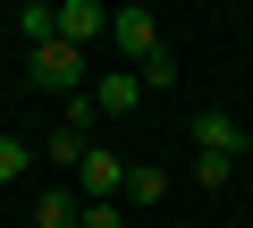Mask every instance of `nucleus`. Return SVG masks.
Returning <instances> with one entry per match:
<instances>
[{
	"mask_svg": "<svg viewBox=\"0 0 253 228\" xmlns=\"http://www.w3.org/2000/svg\"><path fill=\"white\" fill-rule=\"evenodd\" d=\"M236 152H245V127L228 119V110H194V178L203 186H228Z\"/></svg>",
	"mask_w": 253,
	"mask_h": 228,
	"instance_id": "obj_1",
	"label": "nucleus"
},
{
	"mask_svg": "<svg viewBox=\"0 0 253 228\" xmlns=\"http://www.w3.org/2000/svg\"><path fill=\"white\" fill-rule=\"evenodd\" d=\"M34 85H42V93H84V85H93V76H84V51H76V43H42V51H34Z\"/></svg>",
	"mask_w": 253,
	"mask_h": 228,
	"instance_id": "obj_2",
	"label": "nucleus"
},
{
	"mask_svg": "<svg viewBox=\"0 0 253 228\" xmlns=\"http://www.w3.org/2000/svg\"><path fill=\"white\" fill-rule=\"evenodd\" d=\"M118 186H126V161L93 144V152L76 161V194H84V203H118Z\"/></svg>",
	"mask_w": 253,
	"mask_h": 228,
	"instance_id": "obj_3",
	"label": "nucleus"
},
{
	"mask_svg": "<svg viewBox=\"0 0 253 228\" xmlns=\"http://www.w3.org/2000/svg\"><path fill=\"white\" fill-rule=\"evenodd\" d=\"M110 34H118V59H135V68L161 51V17H152V9H118V17H110Z\"/></svg>",
	"mask_w": 253,
	"mask_h": 228,
	"instance_id": "obj_4",
	"label": "nucleus"
},
{
	"mask_svg": "<svg viewBox=\"0 0 253 228\" xmlns=\"http://www.w3.org/2000/svg\"><path fill=\"white\" fill-rule=\"evenodd\" d=\"M135 101H144V76H135V68H110V76H93V110H101V119H126Z\"/></svg>",
	"mask_w": 253,
	"mask_h": 228,
	"instance_id": "obj_5",
	"label": "nucleus"
},
{
	"mask_svg": "<svg viewBox=\"0 0 253 228\" xmlns=\"http://www.w3.org/2000/svg\"><path fill=\"white\" fill-rule=\"evenodd\" d=\"M93 34H110V9H101V0H59V43H93Z\"/></svg>",
	"mask_w": 253,
	"mask_h": 228,
	"instance_id": "obj_6",
	"label": "nucleus"
},
{
	"mask_svg": "<svg viewBox=\"0 0 253 228\" xmlns=\"http://www.w3.org/2000/svg\"><path fill=\"white\" fill-rule=\"evenodd\" d=\"M76 220H84V194L76 186H42L34 194V228H76Z\"/></svg>",
	"mask_w": 253,
	"mask_h": 228,
	"instance_id": "obj_7",
	"label": "nucleus"
},
{
	"mask_svg": "<svg viewBox=\"0 0 253 228\" xmlns=\"http://www.w3.org/2000/svg\"><path fill=\"white\" fill-rule=\"evenodd\" d=\"M17 34L42 51V43H59V9H42V0H26V9H17Z\"/></svg>",
	"mask_w": 253,
	"mask_h": 228,
	"instance_id": "obj_8",
	"label": "nucleus"
},
{
	"mask_svg": "<svg viewBox=\"0 0 253 228\" xmlns=\"http://www.w3.org/2000/svg\"><path fill=\"white\" fill-rule=\"evenodd\" d=\"M161 194H169V178H161V169H144V161L126 169V203H161Z\"/></svg>",
	"mask_w": 253,
	"mask_h": 228,
	"instance_id": "obj_9",
	"label": "nucleus"
},
{
	"mask_svg": "<svg viewBox=\"0 0 253 228\" xmlns=\"http://www.w3.org/2000/svg\"><path fill=\"white\" fill-rule=\"evenodd\" d=\"M26 161H34V152H26V136H0V186L26 178Z\"/></svg>",
	"mask_w": 253,
	"mask_h": 228,
	"instance_id": "obj_10",
	"label": "nucleus"
},
{
	"mask_svg": "<svg viewBox=\"0 0 253 228\" xmlns=\"http://www.w3.org/2000/svg\"><path fill=\"white\" fill-rule=\"evenodd\" d=\"M135 76H144V93H161V85H177V59H169V51H152Z\"/></svg>",
	"mask_w": 253,
	"mask_h": 228,
	"instance_id": "obj_11",
	"label": "nucleus"
},
{
	"mask_svg": "<svg viewBox=\"0 0 253 228\" xmlns=\"http://www.w3.org/2000/svg\"><path fill=\"white\" fill-rule=\"evenodd\" d=\"M76 228H118V203H84V220Z\"/></svg>",
	"mask_w": 253,
	"mask_h": 228,
	"instance_id": "obj_12",
	"label": "nucleus"
}]
</instances>
